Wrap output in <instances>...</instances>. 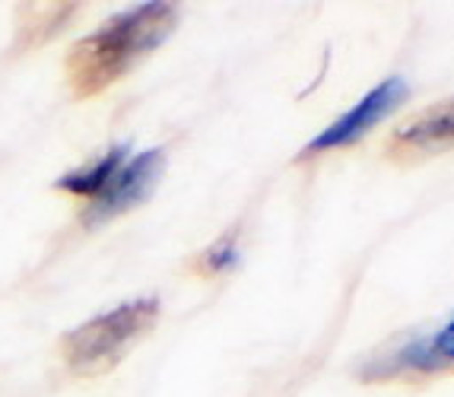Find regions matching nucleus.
<instances>
[{"label": "nucleus", "mask_w": 454, "mask_h": 397, "mask_svg": "<svg viewBox=\"0 0 454 397\" xmlns=\"http://www.w3.org/2000/svg\"><path fill=\"white\" fill-rule=\"evenodd\" d=\"M432 340H435V350L442 353V359L454 369V318L448 321V324H442V328L432 334Z\"/></svg>", "instance_id": "nucleus-9"}, {"label": "nucleus", "mask_w": 454, "mask_h": 397, "mask_svg": "<svg viewBox=\"0 0 454 397\" xmlns=\"http://www.w3.org/2000/svg\"><path fill=\"white\" fill-rule=\"evenodd\" d=\"M156 318H160V299L124 302V306L96 315V318L83 321L80 328L70 331L64 337V356L80 369L121 356L124 346L134 344L137 337H144L156 324Z\"/></svg>", "instance_id": "nucleus-2"}, {"label": "nucleus", "mask_w": 454, "mask_h": 397, "mask_svg": "<svg viewBox=\"0 0 454 397\" xmlns=\"http://www.w3.org/2000/svg\"><path fill=\"white\" fill-rule=\"evenodd\" d=\"M448 146H454V99L423 108L419 115L403 121L387 140V156L410 162L426 153H442Z\"/></svg>", "instance_id": "nucleus-6"}, {"label": "nucleus", "mask_w": 454, "mask_h": 397, "mask_svg": "<svg viewBox=\"0 0 454 397\" xmlns=\"http://www.w3.org/2000/svg\"><path fill=\"white\" fill-rule=\"evenodd\" d=\"M407 99H410L407 80L403 77L381 80L375 90H369L356 105L349 108L347 115H340L337 121L327 124L318 137H311L295 160L305 162V160H311V156L327 153V150H343V146L356 144V140H363L375 124H381L387 115H394V112H397Z\"/></svg>", "instance_id": "nucleus-3"}, {"label": "nucleus", "mask_w": 454, "mask_h": 397, "mask_svg": "<svg viewBox=\"0 0 454 397\" xmlns=\"http://www.w3.org/2000/svg\"><path fill=\"white\" fill-rule=\"evenodd\" d=\"M162 172H166V150H160V146L128 160L118 168V175L108 182L106 191L92 200V206L86 210V222L98 226V222L114 220V216L140 206L156 191V184L162 182Z\"/></svg>", "instance_id": "nucleus-5"}, {"label": "nucleus", "mask_w": 454, "mask_h": 397, "mask_svg": "<svg viewBox=\"0 0 454 397\" xmlns=\"http://www.w3.org/2000/svg\"><path fill=\"white\" fill-rule=\"evenodd\" d=\"M239 261V245H235L232 236H223L216 245H210L204 254V264L210 274H223V270H229Z\"/></svg>", "instance_id": "nucleus-8"}, {"label": "nucleus", "mask_w": 454, "mask_h": 397, "mask_svg": "<svg viewBox=\"0 0 454 397\" xmlns=\"http://www.w3.org/2000/svg\"><path fill=\"white\" fill-rule=\"evenodd\" d=\"M178 29L175 4H144L124 16H114L98 32L76 42L67 58L70 83L80 96H96L121 80L137 61H144Z\"/></svg>", "instance_id": "nucleus-1"}, {"label": "nucleus", "mask_w": 454, "mask_h": 397, "mask_svg": "<svg viewBox=\"0 0 454 397\" xmlns=\"http://www.w3.org/2000/svg\"><path fill=\"white\" fill-rule=\"evenodd\" d=\"M454 372L442 353L435 350L432 334H403L391 344L375 350L356 369L359 382H410V378H432V375Z\"/></svg>", "instance_id": "nucleus-4"}, {"label": "nucleus", "mask_w": 454, "mask_h": 397, "mask_svg": "<svg viewBox=\"0 0 454 397\" xmlns=\"http://www.w3.org/2000/svg\"><path fill=\"white\" fill-rule=\"evenodd\" d=\"M124 162H128V146H124V144L112 146V150H108L106 156H98L92 166L67 172V175L58 182V188H61V191H70V194H80V198L96 200L98 194L108 188V182L118 175V168H121Z\"/></svg>", "instance_id": "nucleus-7"}]
</instances>
